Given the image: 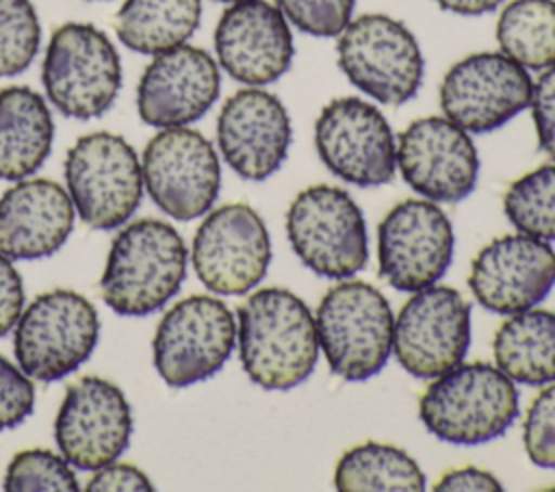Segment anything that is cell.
Returning a JSON list of instances; mask_svg holds the SVG:
<instances>
[{"label": "cell", "mask_w": 555, "mask_h": 492, "mask_svg": "<svg viewBox=\"0 0 555 492\" xmlns=\"http://www.w3.org/2000/svg\"><path fill=\"white\" fill-rule=\"evenodd\" d=\"M314 145L321 163L349 184L371 189L395 178V132L366 100L347 95L327 102L314 121Z\"/></svg>", "instance_id": "obj_11"}, {"label": "cell", "mask_w": 555, "mask_h": 492, "mask_svg": "<svg viewBox=\"0 0 555 492\" xmlns=\"http://www.w3.org/2000/svg\"><path fill=\"white\" fill-rule=\"evenodd\" d=\"M69 193L46 178L17 180L0 197V254L37 260L59 251L74 230Z\"/></svg>", "instance_id": "obj_23"}, {"label": "cell", "mask_w": 555, "mask_h": 492, "mask_svg": "<svg viewBox=\"0 0 555 492\" xmlns=\"http://www.w3.org/2000/svg\"><path fill=\"white\" fill-rule=\"evenodd\" d=\"M555 286V249L529 234L490 241L473 260L468 288L477 303L494 314L535 308Z\"/></svg>", "instance_id": "obj_19"}, {"label": "cell", "mask_w": 555, "mask_h": 492, "mask_svg": "<svg viewBox=\"0 0 555 492\" xmlns=\"http://www.w3.org/2000/svg\"><path fill=\"white\" fill-rule=\"evenodd\" d=\"M529 72L503 52H475L449 67L440 82L447 119L473 134L492 132L531 104Z\"/></svg>", "instance_id": "obj_16"}, {"label": "cell", "mask_w": 555, "mask_h": 492, "mask_svg": "<svg viewBox=\"0 0 555 492\" xmlns=\"http://www.w3.org/2000/svg\"><path fill=\"white\" fill-rule=\"evenodd\" d=\"M186 245L160 219H139L121 228L108 249L100 280L104 303L124 316L160 310L186 277Z\"/></svg>", "instance_id": "obj_2"}, {"label": "cell", "mask_w": 555, "mask_h": 492, "mask_svg": "<svg viewBox=\"0 0 555 492\" xmlns=\"http://www.w3.org/2000/svg\"><path fill=\"white\" fill-rule=\"evenodd\" d=\"M221 74L217 61L202 48L178 46L154 54L137 87V111L154 128L189 126L217 102Z\"/></svg>", "instance_id": "obj_22"}, {"label": "cell", "mask_w": 555, "mask_h": 492, "mask_svg": "<svg viewBox=\"0 0 555 492\" xmlns=\"http://www.w3.org/2000/svg\"><path fill=\"white\" fill-rule=\"evenodd\" d=\"M434 490H444V492H481V490H503L501 481L488 472V470H481V468H475V466H464V468H455V470H449L444 472L438 483L434 485Z\"/></svg>", "instance_id": "obj_38"}, {"label": "cell", "mask_w": 555, "mask_h": 492, "mask_svg": "<svg viewBox=\"0 0 555 492\" xmlns=\"http://www.w3.org/2000/svg\"><path fill=\"white\" fill-rule=\"evenodd\" d=\"M2 485L11 492H74L78 490V479L63 455L48 449H26L9 462Z\"/></svg>", "instance_id": "obj_31"}, {"label": "cell", "mask_w": 555, "mask_h": 492, "mask_svg": "<svg viewBox=\"0 0 555 492\" xmlns=\"http://www.w3.org/2000/svg\"><path fill=\"white\" fill-rule=\"evenodd\" d=\"M453 225L431 199H403L377 228L379 277L401 293L434 286L453 260Z\"/></svg>", "instance_id": "obj_13"}, {"label": "cell", "mask_w": 555, "mask_h": 492, "mask_svg": "<svg viewBox=\"0 0 555 492\" xmlns=\"http://www.w3.org/2000/svg\"><path fill=\"white\" fill-rule=\"evenodd\" d=\"M314 325L330 371L345 381H366L390 360L395 314L384 293L366 282L347 277L332 286Z\"/></svg>", "instance_id": "obj_4"}, {"label": "cell", "mask_w": 555, "mask_h": 492, "mask_svg": "<svg viewBox=\"0 0 555 492\" xmlns=\"http://www.w3.org/2000/svg\"><path fill=\"white\" fill-rule=\"evenodd\" d=\"M191 262L199 282L217 295L254 290L271 264V236L262 217L247 204L215 208L193 236Z\"/></svg>", "instance_id": "obj_14"}, {"label": "cell", "mask_w": 555, "mask_h": 492, "mask_svg": "<svg viewBox=\"0 0 555 492\" xmlns=\"http://www.w3.org/2000/svg\"><path fill=\"white\" fill-rule=\"evenodd\" d=\"M141 171L152 202L176 221L206 215L221 186V165L212 143L186 126L154 134L143 150Z\"/></svg>", "instance_id": "obj_12"}, {"label": "cell", "mask_w": 555, "mask_h": 492, "mask_svg": "<svg viewBox=\"0 0 555 492\" xmlns=\"http://www.w3.org/2000/svg\"><path fill=\"white\" fill-rule=\"evenodd\" d=\"M132 412L124 390L98 375L74 381L59 407L54 438L61 455L76 468L98 470L128 446Z\"/></svg>", "instance_id": "obj_17"}, {"label": "cell", "mask_w": 555, "mask_h": 492, "mask_svg": "<svg viewBox=\"0 0 555 492\" xmlns=\"http://www.w3.org/2000/svg\"><path fill=\"white\" fill-rule=\"evenodd\" d=\"M338 67L353 87L386 106L410 102L425 74V59L412 30L384 13L351 20L338 35Z\"/></svg>", "instance_id": "obj_7"}, {"label": "cell", "mask_w": 555, "mask_h": 492, "mask_svg": "<svg viewBox=\"0 0 555 492\" xmlns=\"http://www.w3.org/2000/svg\"><path fill=\"white\" fill-rule=\"evenodd\" d=\"M522 444L531 464L555 468V381L533 397L525 414Z\"/></svg>", "instance_id": "obj_33"}, {"label": "cell", "mask_w": 555, "mask_h": 492, "mask_svg": "<svg viewBox=\"0 0 555 492\" xmlns=\"http://www.w3.org/2000/svg\"><path fill=\"white\" fill-rule=\"evenodd\" d=\"M236 342L243 371L264 390L304 384L319 362L314 314L288 288H260L238 308Z\"/></svg>", "instance_id": "obj_1"}, {"label": "cell", "mask_w": 555, "mask_h": 492, "mask_svg": "<svg viewBox=\"0 0 555 492\" xmlns=\"http://www.w3.org/2000/svg\"><path fill=\"white\" fill-rule=\"evenodd\" d=\"M286 236L301 264L321 277L347 280L369 262L364 215L338 186L299 191L286 210Z\"/></svg>", "instance_id": "obj_6"}, {"label": "cell", "mask_w": 555, "mask_h": 492, "mask_svg": "<svg viewBox=\"0 0 555 492\" xmlns=\"http://www.w3.org/2000/svg\"><path fill=\"white\" fill-rule=\"evenodd\" d=\"M518 416L514 381L488 362H460L434 377L418 401V418L442 442L477 446L503 436Z\"/></svg>", "instance_id": "obj_3"}, {"label": "cell", "mask_w": 555, "mask_h": 492, "mask_svg": "<svg viewBox=\"0 0 555 492\" xmlns=\"http://www.w3.org/2000/svg\"><path fill=\"white\" fill-rule=\"evenodd\" d=\"M291 141V117L278 95L247 87L223 102L217 117V145L243 180L262 182L273 176L284 165Z\"/></svg>", "instance_id": "obj_20"}, {"label": "cell", "mask_w": 555, "mask_h": 492, "mask_svg": "<svg viewBox=\"0 0 555 492\" xmlns=\"http://www.w3.org/2000/svg\"><path fill=\"white\" fill-rule=\"evenodd\" d=\"M65 184L78 217L89 228L113 230L139 208L143 171L134 147L124 137L100 130L69 147Z\"/></svg>", "instance_id": "obj_9"}, {"label": "cell", "mask_w": 555, "mask_h": 492, "mask_svg": "<svg viewBox=\"0 0 555 492\" xmlns=\"http://www.w3.org/2000/svg\"><path fill=\"white\" fill-rule=\"evenodd\" d=\"M356 0H275L282 15L312 37H338L351 22Z\"/></svg>", "instance_id": "obj_32"}, {"label": "cell", "mask_w": 555, "mask_h": 492, "mask_svg": "<svg viewBox=\"0 0 555 492\" xmlns=\"http://www.w3.org/2000/svg\"><path fill=\"white\" fill-rule=\"evenodd\" d=\"M397 169L425 199L453 204L479 180V154L470 134L447 117H421L397 139Z\"/></svg>", "instance_id": "obj_18"}, {"label": "cell", "mask_w": 555, "mask_h": 492, "mask_svg": "<svg viewBox=\"0 0 555 492\" xmlns=\"http://www.w3.org/2000/svg\"><path fill=\"white\" fill-rule=\"evenodd\" d=\"M236 345V321L230 308L208 295L178 301L160 319L152 358L160 379L186 388L219 373Z\"/></svg>", "instance_id": "obj_10"}, {"label": "cell", "mask_w": 555, "mask_h": 492, "mask_svg": "<svg viewBox=\"0 0 555 492\" xmlns=\"http://www.w3.org/2000/svg\"><path fill=\"white\" fill-rule=\"evenodd\" d=\"M496 41L529 72L555 65V0H512L499 15Z\"/></svg>", "instance_id": "obj_28"}, {"label": "cell", "mask_w": 555, "mask_h": 492, "mask_svg": "<svg viewBox=\"0 0 555 492\" xmlns=\"http://www.w3.org/2000/svg\"><path fill=\"white\" fill-rule=\"evenodd\" d=\"M54 121L48 102L24 85L0 91V180H24L52 152Z\"/></svg>", "instance_id": "obj_24"}, {"label": "cell", "mask_w": 555, "mask_h": 492, "mask_svg": "<svg viewBox=\"0 0 555 492\" xmlns=\"http://www.w3.org/2000/svg\"><path fill=\"white\" fill-rule=\"evenodd\" d=\"M41 82L48 100L65 117L93 119L104 115L121 89V61L93 24H61L46 48Z\"/></svg>", "instance_id": "obj_5"}, {"label": "cell", "mask_w": 555, "mask_h": 492, "mask_svg": "<svg viewBox=\"0 0 555 492\" xmlns=\"http://www.w3.org/2000/svg\"><path fill=\"white\" fill-rule=\"evenodd\" d=\"M470 345V306L451 286L412 293L395 319L392 353L416 379H434L460 362Z\"/></svg>", "instance_id": "obj_15"}, {"label": "cell", "mask_w": 555, "mask_h": 492, "mask_svg": "<svg viewBox=\"0 0 555 492\" xmlns=\"http://www.w3.org/2000/svg\"><path fill=\"white\" fill-rule=\"evenodd\" d=\"M531 115L540 150L555 163V65L542 69L531 91Z\"/></svg>", "instance_id": "obj_35"}, {"label": "cell", "mask_w": 555, "mask_h": 492, "mask_svg": "<svg viewBox=\"0 0 555 492\" xmlns=\"http://www.w3.org/2000/svg\"><path fill=\"white\" fill-rule=\"evenodd\" d=\"M202 20V0H124L115 13L117 39L139 54L186 43Z\"/></svg>", "instance_id": "obj_26"}, {"label": "cell", "mask_w": 555, "mask_h": 492, "mask_svg": "<svg viewBox=\"0 0 555 492\" xmlns=\"http://www.w3.org/2000/svg\"><path fill=\"white\" fill-rule=\"evenodd\" d=\"M425 472L412 455L386 442H362L343 453L334 470V485L343 492H421Z\"/></svg>", "instance_id": "obj_27"}, {"label": "cell", "mask_w": 555, "mask_h": 492, "mask_svg": "<svg viewBox=\"0 0 555 492\" xmlns=\"http://www.w3.org/2000/svg\"><path fill=\"white\" fill-rule=\"evenodd\" d=\"M41 24L30 0H0V76L22 74L37 56Z\"/></svg>", "instance_id": "obj_30"}, {"label": "cell", "mask_w": 555, "mask_h": 492, "mask_svg": "<svg viewBox=\"0 0 555 492\" xmlns=\"http://www.w3.org/2000/svg\"><path fill=\"white\" fill-rule=\"evenodd\" d=\"M440 9L457 15H486L499 9L505 0H434Z\"/></svg>", "instance_id": "obj_39"}, {"label": "cell", "mask_w": 555, "mask_h": 492, "mask_svg": "<svg viewBox=\"0 0 555 492\" xmlns=\"http://www.w3.org/2000/svg\"><path fill=\"white\" fill-rule=\"evenodd\" d=\"M503 212L518 232L555 241V163L514 180L505 191Z\"/></svg>", "instance_id": "obj_29"}, {"label": "cell", "mask_w": 555, "mask_h": 492, "mask_svg": "<svg viewBox=\"0 0 555 492\" xmlns=\"http://www.w3.org/2000/svg\"><path fill=\"white\" fill-rule=\"evenodd\" d=\"M89 492H121V490H132V492H150L154 490L147 475L141 472L132 464H106L95 470V475L89 479L87 488Z\"/></svg>", "instance_id": "obj_37"}, {"label": "cell", "mask_w": 555, "mask_h": 492, "mask_svg": "<svg viewBox=\"0 0 555 492\" xmlns=\"http://www.w3.org/2000/svg\"><path fill=\"white\" fill-rule=\"evenodd\" d=\"M494 364L516 384L555 381V312L529 308L509 314L492 338Z\"/></svg>", "instance_id": "obj_25"}, {"label": "cell", "mask_w": 555, "mask_h": 492, "mask_svg": "<svg viewBox=\"0 0 555 492\" xmlns=\"http://www.w3.org/2000/svg\"><path fill=\"white\" fill-rule=\"evenodd\" d=\"M100 319L93 303L76 290L41 293L15 323L13 351L20 368L37 381H59L95 349Z\"/></svg>", "instance_id": "obj_8"}, {"label": "cell", "mask_w": 555, "mask_h": 492, "mask_svg": "<svg viewBox=\"0 0 555 492\" xmlns=\"http://www.w3.org/2000/svg\"><path fill=\"white\" fill-rule=\"evenodd\" d=\"M217 2H228L230 4V2H236V0H217Z\"/></svg>", "instance_id": "obj_40"}, {"label": "cell", "mask_w": 555, "mask_h": 492, "mask_svg": "<svg viewBox=\"0 0 555 492\" xmlns=\"http://www.w3.org/2000/svg\"><path fill=\"white\" fill-rule=\"evenodd\" d=\"M24 310V284L11 258L0 254V338L9 334Z\"/></svg>", "instance_id": "obj_36"}, {"label": "cell", "mask_w": 555, "mask_h": 492, "mask_svg": "<svg viewBox=\"0 0 555 492\" xmlns=\"http://www.w3.org/2000/svg\"><path fill=\"white\" fill-rule=\"evenodd\" d=\"M219 65L247 87L282 78L295 56L293 33L282 11L267 0H236L215 26Z\"/></svg>", "instance_id": "obj_21"}, {"label": "cell", "mask_w": 555, "mask_h": 492, "mask_svg": "<svg viewBox=\"0 0 555 492\" xmlns=\"http://www.w3.org/2000/svg\"><path fill=\"white\" fill-rule=\"evenodd\" d=\"M35 410V386L30 377L0 355V431L24 423Z\"/></svg>", "instance_id": "obj_34"}]
</instances>
